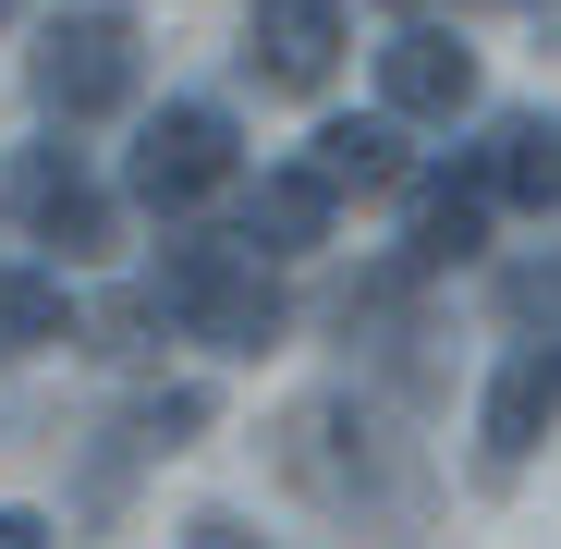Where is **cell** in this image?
<instances>
[{
	"instance_id": "obj_12",
	"label": "cell",
	"mask_w": 561,
	"mask_h": 549,
	"mask_svg": "<svg viewBox=\"0 0 561 549\" xmlns=\"http://www.w3.org/2000/svg\"><path fill=\"white\" fill-rule=\"evenodd\" d=\"M318 171L342 183V196H391L415 159H403V123L391 111H366V123H318Z\"/></svg>"
},
{
	"instance_id": "obj_14",
	"label": "cell",
	"mask_w": 561,
	"mask_h": 549,
	"mask_svg": "<svg viewBox=\"0 0 561 549\" xmlns=\"http://www.w3.org/2000/svg\"><path fill=\"white\" fill-rule=\"evenodd\" d=\"M501 318H525V330L549 318V330H561V256H525V268H501Z\"/></svg>"
},
{
	"instance_id": "obj_17",
	"label": "cell",
	"mask_w": 561,
	"mask_h": 549,
	"mask_svg": "<svg viewBox=\"0 0 561 549\" xmlns=\"http://www.w3.org/2000/svg\"><path fill=\"white\" fill-rule=\"evenodd\" d=\"M13 13H25V0H0V25H13Z\"/></svg>"
},
{
	"instance_id": "obj_16",
	"label": "cell",
	"mask_w": 561,
	"mask_h": 549,
	"mask_svg": "<svg viewBox=\"0 0 561 549\" xmlns=\"http://www.w3.org/2000/svg\"><path fill=\"white\" fill-rule=\"evenodd\" d=\"M0 549H49V513H0Z\"/></svg>"
},
{
	"instance_id": "obj_4",
	"label": "cell",
	"mask_w": 561,
	"mask_h": 549,
	"mask_svg": "<svg viewBox=\"0 0 561 549\" xmlns=\"http://www.w3.org/2000/svg\"><path fill=\"white\" fill-rule=\"evenodd\" d=\"M232 183V111L220 99H159V123L135 135V196L147 208H196Z\"/></svg>"
},
{
	"instance_id": "obj_11",
	"label": "cell",
	"mask_w": 561,
	"mask_h": 549,
	"mask_svg": "<svg viewBox=\"0 0 561 549\" xmlns=\"http://www.w3.org/2000/svg\"><path fill=\"white\" fill-rule=\"evenodd\" d=\"M489 208H501V196H489L477 171L427 183V196H415V244H403V256H415V268H463V256L489 244Z\"/></svg>"
},
{
	"instance_id": "obj_13",
	"label": "cell",
	"mask_w": 561,
	"mask_h": 549,
	"mask_svg": "<svg viewBox=\"0 0 561 549\" xmlns=\"http://www.w3.org/2000/svg\"><path fill=\"white\" fill-rule=\"evenodd\" d=\"M0 342H73L61 268H0Z\"/></svg>"
},
{
	"instance_id": "obj_2",
	"label": "cell",
	"mask_w": 561,
	"mask_h": 549,
	"mask_svg": "<svg viewBox=\"0 0 561 549\" xmlns=\"http://www.w3.org/2000/svg\"><path fill=\"white\" fill-rule=\"evenodd\" d=\"M159 306H171L183 342H208V354H268L280 330H294V306H280V282L256 268V244H171Z\"/></svg>"
},
{
	"instance_id": "obj_15",
	"label": "cell",
	"mask_w": 561,
	"mask_h": 549,
	"mask_svg": "<svg viewBox=\"0 0 561 549\" xmlns=\"http://www.w3.org/2000/svg\"><path fill=\"white\" fill-rule=\"evenodd\" d=\"M183 549H256V537H244L232 513H196V525H183Z\"/></svg>"
},
{
	"instance_id": "obj_10",
	"label": "cell",
	"mask_w": 561,
	"mask_h": 549,
	"mask_svg": "<svg viewBox=\"0 0 561 549\" xmlns=\"http://www.w3.org/2000/svg\"><path fill=\"white\" fill-rule=\"evenodd\" d=\"M330 220H342V183H330L318 159L256 171V196H244V244H256V256H306V244H330Z\"/></svg>"
},
{
	"instance_id": "obj_7",
	"label": "cell",
	"mask_w": 561,
	"mask_h": 549,
	"mask_svg": "<svg viewBox=\"0 0 561 549\" xmlns=\"http://www.w3.org/2000/svg\"><path fill=\"white\" fill-rule=\"evenodd\" d=\"M379 111L391 123H463V111H477V49L439 37V25H403L379 49Z\"/></svg>"
},
{
	"instance_id": "obj_1",
	"label": "cell",
	"mask_w": 561,
	"mask_h": 549,
	"mask_svg": "<svg viewBox=\"0 0 561 549\" xmlns=\"http://www.w3.org/2000/svg\"><path fill=\"white\" fill-rule=\"evenodd\" d=\"M268 465L294 477L318 513H354V525H403L415 501H427V477H415V451L366 415L354 391H318V403H294L268 427Z\"/></svg>"
},
{
	"instance_id": "obj_5",
	"label": "cell",
	"mask_w": 561,
	"mask_h": 549,
	"mask_svg": "<svg viewBox=\"0 0 561 549\" xmlns=\"http://www.w3.org/2000/svg\"><path fill=\"white\" fill-rule=\"evenodd\" d=\"M549 427H561V342H525L501 379H489V403H477V477L513 489V477L537 465Z\"/></svg>"
},
{
	"instance_id": "obj_8",
	"label": "cell",
	"mask_w": 561,
	"mask_h": 549,
	"mask_svg": "<svg viewBox=\"0 0 561 549\" xmlns=\"http://www.w3.org/2000/svg\"><path fill=\"white\" fill-rule=\"evenodd\" d=\"M342 61V0H256V25H244V73L280 85V99H306V85H330Z\"/></svg>"
},
{
	"instance_id": "obj_6",
	"label": "cell",
	"mask_w": 561,
	"mask_h": 549,
	"mask_svg": "<svg viewBox=\"0 0 561 549\" xmlns=\"http://www.w3.org/2000/svg\"><path fill=\"white\" fill-rule=\"evenodd\" d=\"M0 196H13V220H25L37 244H61V256H111V196L85 183L73 147H25Z\"/></svg>"
},
{
	"instance_id": "obj_9",
	"label": "cell",
	"mask_w": 561,
	"mask_h": 549,
	"mask_svg": "<svg viewBox=\"0 0 561 549\" xmlns=\"http://www.w3.org/2000/svg\"><path fill=\"white\" fill-rule=\"evenodd\" d=\"M463 171H477L501 208H561V123H549V111H501Z\"/></svg>"
},
{
	"instance_id": "obj_3",
	"label": "cell",
	"mask_w": 561,
	"mask_h": 549,
	"mask_svg": "<svg viewBox=\"0 0 561 549\" xmlns=\"http://www.w3.org/2000/svg\"><path fill=\"white\" fill-rule=\"evenodd\" d=\"M25 85H37L49 123L123 111V99H135V13H123V0H61L49 37H37V61H25Z\"/></svg>"
}]
</instances>
